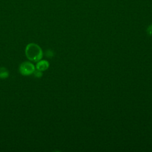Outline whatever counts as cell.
Listing matches in <instances>:
<instances>
[{
	"instance_id": "6da1fadb",
	"label": "cell",
	"mask_w": 152,
	"mask_h": 152,
	"mask_svg": "<svg viewBox=\"0 0 152 152\" xmlns=\"http://www.w3.org/2000/svg\"><path fill=\"white\" fill-rule=\"evenodd\" d=\"M26 53L27 58L33 61H37L42 58V52L41 49L36 44H29L26 50Z\"/></svg>"
},
{
	"instance_id": "7a4b0ae2",
	"label": "cell",
	"mask_w": 152,
	"mask_h": 152,
	"mask_svg": "<svg viewBox=\"0 0 152 152\" xmlns=\"http://www.w3.org/2000/svg\"><path fill=\"white\" fill-rule=\"evenodd\" d=\"M20 71L23 75H30L34 71V66L30 62H24L20 67Z\"/></svg>"
},
{
	"instance_id": "3957f363",
	"label": "cell",
	"mask_w": 152,
	"mask_h": 152,
	"mask_svg": "<svg viewBox=\"0 0 152 152\" xmlns=\"http://www.w3.org/2000/svg\"><path fill=\"white\" fill-rule=\"evenodd\" d=\"M48 65H49V64H48V62L46 61H39L37 64V69L39 71H44L46 69H47L48 67Z\"/></svg>"
},
{
	"instance_id": "277c9868",
	"label": "cell",
	"mask_w": 152,
	"mask_h": 152,
	"mask_svg": "<svg viewBox=\"0 0 152 152\" xmlns=\"http://www.w3.org/2000/svg\"><path fill=\"white\" fill-rule=\"evenodd\" d=\"M8 72L5 71V69L4 68V70H2V68H0V77L1 78H5L8 76Z\"/></svg>"
},
{
	"instance_id": "5b68a950",
	"label": "cell",
	"mask_w": 152,
	"mask_h": 152,
	"mask_svg": "<svg viewBox=\"0 0 152 152\" xmlns=\"http://www.w3.org/2000/svg\"><path fill=\"white\" fill-rule=\"evenodd\" d=\"M148 32L150 33V34H152V25L148 27Z\"/></svg>"
}]
</instances>
